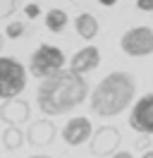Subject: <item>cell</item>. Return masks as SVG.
I'll list each match as a JSON object with an SVG mask.
<instances>
[{
  "instance_id": "cell-1",
  "label": "cell",
  "mask_w": 153,
  "mask_h": 158,
  "mask_svg": "<svg viewBox=\"0 0 153 158\" xmlns=\"http://www.w3.org/2000/svg\"><path fill=\"white\" fill-rule=\"evenodd\" d=\"M89 96V81L86 77L76 74L72 69H60L57 74L41 79L36 89V103L43 115H62L74 110Z\"/></svg>"
},
{
  "instance_id": "cell-2",
  "label": "cell",
  "mask_w": 153,
  "mask_h": 158,
  "mask_svg": "<svg viewBox=\"0 0 153 158\" xmlns=\"http://www.w3.org/2000/svg\"><path fill=\"white\" fill-rule=\"evenodd\" d=\"M136 96V81L129 72H110L105 79L96 84V89L89 96V106L96 115L101 118H113L120 115Z\"/></svg>"
},
{
  "instance_id": "cell-3",
  "label": "cell",
  "mask_w": 153,
  "mask_h": 158,
  "mask_svg": "<svg viewBox=\"0 0 153 158\" xmlns=\"http://www.w3.org/2000/svg\"><path fill=\"white\" fill-rule=\"evenodd\" d=\"M60 69H65V53L57 48V46H50V43H41L34 53H31V62H29V72L34 77L48 79L57 74Z\"/></svg>"
},
{
  "instance_id": "cell-4",
  "label": "cell",
  "mask_w": 153,
  "mask_h": 158,
  "mask_svg": "<svg viewBox=\"0 0 153 158\" xmlns=\"http://www.w3.org/2000/svg\"><path fill=\"white\" fill-rule=\"evenodd\" d=\"M27 86V67L17 58H0V98H19Z\"/></svg>"
},
{
  "instance_id": "cell-5",
  "label": "cell",
  "mask_w": 153,
  "mask_h": 158,
  "mask_svg": "<svg viewBox=\"0 0 153 158\" xmlns=\"http://www.w3.org/2000/svg\"><path fill=\"white\" fill-rule=\"evenodd\" d=\"M120 48L132 55V58H143L153 53V29L151 27H132L122 34Z\"/></svg>"
},
{
  "instance_id": "cell-6",
  "label": "cell",
  "mask_w": 153,
  "mask_h": 158,
  "mask_svg": "<svg viewBox=\"0 0 153 158\" xmlns=\"http://www.w3.org/2000/svg\"><path fill=\"white\" fill-rule=\"evenodd\" d=\"M120 141H122L120 129L115 127V125H103V127L96 129L93 137H91V153L93 156H105V153L115 156Z\"/></svg>"
},
{
  "instance_id": "cell-7",
  "label": "cell",
  "mask_w": 153,
  "mask_h": 158,
  "mask_svg": "<svg viewBox=\"0 0 153 158\" xmlns=\"http://www.w3.org/2000/svg\"><path fill=\"white\" fill-rule=\"evenodd\" d=\"M129 125L139 134H153V94H143L141 98L134 103Z\"/></svg>"
},
{
  "instance_id": "cell-8",
  "label": "cell",
  "mask_w": 153,
  "mask_h": 158,
  "mask_svg": "<svg viewBox=\"0 0 153 158\" xmlns=\"http://www.w3.org/2000/svg\"><path fill=\"white\" fill-rule=\"evenodd\" d=\"M91 137H93V125L84 115H76V118L67 120V125L62 127V139L69 146H79V144H84L86 139H91Z\"/></svg>"
},
{
  "instance_id": "cell-9",
  "label": "cell",
  "mask_w": 153,
  "mask_h": 158,
  "mask_svg": "<svg viewBox=\"0 0 153 158\" xmlns=\"http://www.w3.org/2000/svg\"><path fill=\"white\" fill-rule=\"evenodd\" d=\"M0 118L7 127H19L22 122H29L31 118V108L24 98H10L0 106Z\"/></svg>"
},
{
  "instance_id": "cell-10",
  "label": "cell",
  "mask_w": 153,
  "mask_h": 158,
  "mask_svg": "<svg viewBox=\"0 0 153 158\" xmlns=\"http://www.w3.org/2000/svg\"><path fill=\"white\" fill-rule=\"evenodd\" d=\"M101 65V50L96 48V46H84V48H79L69 58V69L76 72V74H81L84 77L86 72H91Z\"/></svg>"
},
{
  "instance_id": "cell-11",
  "label": "cell",
  "mask_w": 153,
  "mask_h": 158,
  "mask_svg": "<svg viewBox=\"0 0 153 158\" xmlns=\"http://www.w3.org/2000/svg\"><path fill=\"white\" fill-rule=\"evenodd\" d=\"M55 132H57V127L53 125V120L43 118V120H36V122L29 125L27 139L31 146H46V144H50L55 139Z\"/></svg>"
},
{
  "instance_id": "cell-12",
  "label": "cell",
  "mask_w": 153,
  "mask_h": 158,
  "mask_svg": "<svg viewBox=\"0 0 153 158\" xmlns=\"http://www.w3.org/2000/svg\"><path fill=\"white\" fill-rule=\"evenodd\" d=\"M74 29L81 39L91 41V39H96V34H98V19H96L91 12H79L76 19H74Z\"/></svg>"
},
{
  "instance_id": "cell-13",
  "label": "cell",
  "mask_w": 153,
  "mask_h": 158,
  "mask_svg": "<svg viewBox=\"0 0 153 158\" xmlns=\"http://www.w3.org/2000/svg\"><path fill=\"white\" fill-rule=\"evenodd\" d=\"M46 27H48V31L60 34V31L67 27V12H65V10H60V7L48 10V12H46Z\"/></svg>"
},
{
  "instance_id": "cell-14",
  "label": "cell",
  "mask_w": 153,
  "mask_h": 158,
  "mask_svg": "<svg viewBox=\"0 0 153 158\" xmlns=\"http://www.w3.org/2000/svg\"><path fill=\"white\" fill-rule=\"evenodd\" d=\"M24 141H27V134L19 127H5V132H2V146L7 151H17Z\"/></svg>"
},
{
  "instance_id": "cell-15",
  "label": "cell",
  "mask_w": 153,
  "mask_h": 158,
  "mask_svg": "<svg viewBox=\"0 0 153 158\" xmlns=\"http://www.w3.org/2000/svg\"><path fill=\"white\" fill-rule=\"evenodd\" d=\"M24 31H27V24H24V22H19V19H14V22H10V24H7L5 36H10V41H12V39H22V36H24Z\"/></svg>"
},
{
  "instance_id": "cell-16",
  "label": "cell",
  "mask_w": 153,
  "mask_h": 158,
  "mask_svg": "<svg viewBox=\"0 0 153 158\" xmlns=\"http://www.w3.org/2000/svg\"><path fill=\"white\" fill-rule=\"evenodd\" d=\"M17 12V0H0V19H7Z\"/></svg>"
},
{
  "instance_id": "cell-17",
  "label": "cell",
  "mask_w": 153,
  "mask_h": 158,
  "mask_svg": "<svg viewBox=\"0 0 153 158\" xmlns=\"http://www.w3.org/2000/svg\"><path fill=\"white\" fill-rule=\"evenodd\" d=\"M24 15L34 19V17H38V15H41V7H38L36 2H31V5H27V7H24Z\"/></svg>"
},
{
  "instance_id": "cell-18",
  "label": "cell",
  "mask_w": 153,
  "mask_h": 158,
  "mask_svg": "<svg viewBox=\"0 0 153 158\" xmlns=\"http://www.w3.org/2000/svg\"><path fill=\"white\" fill-rule=\"evenodd\" d=\"M136 7L143 12H151L153 10V0H136Z\"/></svg>"
},
{
  "instance_id": "cell-19",
  "label": "cell",
  "mask_w": 153,
  "mask_h": 158,
  "mask_svg": "<svg viewBox=\"0 0 153 158\" xmlns=\"http://www.w3.org/2000/svg\"><path fill=\"white\" fill-rule=\"evenodd\" d=\"M148 144H151V141H148V137H146V134H143L141 139H136V146H139V148H143V146L148 148Z\"/></svg>"
},
{
  "instance_id": "cell-20",
  "label": "cell",
  "mask_w": 153,
  "mask_h": 158,
  "mask_svg": "<svg viewBox=\"0 0 153 158\" xmlns=\"http://www.w3.org/2000/svg\"><path fill=\"white\" fill-rule=\"evenodd\" d=\"M110 158H134V156L129 153V151H117V153H115V156H110Z\"/></svg>"
},
{
  "instance_id": "cell-21",
  "label": "cell",
  "mask_w": 153,
  "mask_h": 158,
  "mask_svg": "<svg viewBox=\"0 0 153 158\" xmlns=\"http://www.w3.org/2000/svg\"><path fill=\"white\" fill-rule=\"evenodd\" d=\"M98 2H101L103 7H113V5H115V2H117V0H98Z\"/></svg>"
},
{
  "instance_id": "cell-22",
  "label": "cell",
  "mask_w": 153,
  "mask_h": 158,
  "mask_svg": "<svg viewBox=\"0 0 153 158\" xmlns=\"http://www.w3.org/2000/svg\"><path fill=\"white\" fill-rule=\"evenodd\" d=\"M141 158H153V148H148L146 153H141Z\"/></svg>"
},
{
  "instance_id": "cell-23",
  "label": "cell",
  "mask_w": 153,
  "mask_h": 158,
  "mask_svg": "<svg viewBox=\"0 0 153 158\" xmlns=\"http://www.w3.org/2000/svg\"><path fill=\"white\" fill-rule=\"evenodd\" d=\"M29 158H53V156H43V153H36V156H29Z\"/></svg>"
},
{
  "instance_id": "cell-24",
  "label": "cell",
  "mask_w": 153,
  "mask_h": 158,
  "mask_svg": "<svg viewBox=\"0 0 153 158\" xmlns=\"http://www.w3.org/2000/svg\"><path fill=\"white\" fill-rule=\"evenodd\" d=\"M2 46H5V39H2V34H0V50H2Z\"/></svg>"
}]
</instances>
